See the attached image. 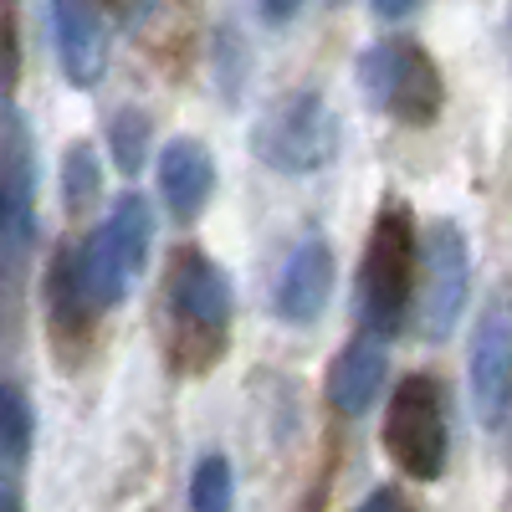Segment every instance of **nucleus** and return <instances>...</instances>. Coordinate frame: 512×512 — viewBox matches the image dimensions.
I'll list each match as a JSON object with an SVG mask.
<instances>
[{
    "instance_id": "obj_24",
    "label": "nucleus",
    "mask_w": 512,
    "mask_h": 512,
    "mask_svg": "<svg viewBox=\"0 0 512 512\" xmlns=\"http://www.w3.org/2000/svg\"><path fill=\"white\" fill-rule=\"evenodd\" d=\"M0 512H21V492L11 477H0Z\"/></svg>"
},
{
    "instance_id": "obj_10",
    "label": "nucleus",
    "mask_w": 512,
    "mask_h": 512,
    "mask_svg": "<svg viewBox=\"0 0 512 512\" xmlns=\"http://www.w3.org/2000/svg\"><path fill=\"white\" fill-rule=\"evenodd\" d=\"M52 41L57 67L72 88H93L108 62V31L98 16V0H52Z\"/></svg>"
},
{
    "instance_id": "obj_13",
    "label": "nucleus",
    "mask_w": 512,
    "mask_h": 512,
    "mask_svg": "<svg viewBox=\"0 0 512 512\" xmlns=\"http://www.w3.org/2000/svg\"><path fill=\"white\" fill-rule=\"evenodd\" d=\"M134 277H139V272H134V262L123 256V246H118V236H113L108 221L77 246V282H82V292H88L93 313L118 308L123 297H128V287H134Z\"/></svg>"
},
{
    "instance_id": "obj_1",
    "label": "nucleus",
    "mask_w": 512,
    "mask_h": 512,
    "mask_svg": "<svg viewBox=\"0 0 512 512\" xmlns=\"http://www.w3.org/2000/svg\"><path fill=\"white\" fill-rule=\"evenodd\" d=\"M251 149L277 175H313L338 154V118L323 93H282L251 128Z\"/></svg>"
},
{
    "instance_id": "obj_21",
    "label": "nucleus",
    "mask_w": 512,
    "mask_h": 512,
    "mask_svg": "<svg viewBox=\"0 0 512 512\" xmlns=\"http://www.w3.org/2000/svg\"><path fill=\"white\" fill-rule=\"evenodd\" d=\"M359 512H410V502L395 492V487H379V492H369L364 497V507Z\"/></svg>"
},
{
    "instance_id": "obj_15",
    "label": "nucleus",
    "mask_w": 512,
    "mask_h": 512,
    "mask_svg": "<svg viewBox=\"0 0 512 512\" xmlns=\"http://www.w3.org/2000/svg\"><path fill=\"white\" fill-rule=\"evenodd\" d=\"M108 226H113L123 256L134 262V272H144L149 267V246H154V210H149V200L134 195V190L118 195V205L108 210Z\"/></svg>"
},
{
    "instance_id": "obj_22",
    "label": "nucleus",
    "mask_w": 512,
    "mask_h": 512,
    "mask_svg": "<svg viewBox=\"0 0 512 512\" xmlns=\"http://www.w3.org/2000/svg\"><path fill=\"white\" fill-rule=\"evenodd\" d=\"M415 6H420V0H369V11H374L379 21H405Z\"/></svg>"
},
{
    "instance_id": "obj_14",
    "label": "nucleus",
    "mask_w": 512,
    "mask_h": 512,
    "mask_svg": "<svg viewBox=\"0 0 512 512\" xmlns=\"http://www.w3.org/2000/svg\"><path fill=\"white\" fill-rule=\"evenodd\" d=\"M47 303H52V323L57 333H88L93 323V303L77 282V251H57L52 256V272H47Z\"/></svg>"
},
{
    "instance_id": "obj_6",
    "label": "nucleus",
    "mask_w": 512,
    "mask_h": 512,
    "mask_svg": "<svg viewBox=\"0 0 512 512\" xmlns=\"http://www.w3.org/2000/svg\"><path fill=\"white\" fill-rule=\"evenodd\" d=\"M415 287H420V333L446 338L472 297V256L456 221H436L415 246Z\"/></svg>"
},
{
    "instance_id": "obj_7",
    "label": "nucleus",
    "mask_w": 512,
    "mask_h": 512,
    "mask_svg": "<svg viewBox=\"0 0 512 512\" xmlns=\"http://www.w3.org/2000/svg\"><path fill=\"white\" fill-rule=\"evenodd\" d=\"M31 231H36V169H31V144L11 123L6 149H0V287H11L31 256Z\"/></svg>"
},
{
    "instance_id": "obj_9",
    "label": "nucleus",
    "mask_w": 512,
    "mask_h": 512,
    "mask_svg": "<svg viewBox=\"0 0 512 512\" xmlns=\"http://www.w3.org/2000/svg\"><path fill=\"white\" fill-rule=\"evenodd\" d=\"M328 297H333V251H328L323 236H308V241H297L292 256L282 262V277L272 287V308H277L282 323L303 328L328 308Z\"/></svg>"
},
{
    "instance_id": "obj_20",
    "label": "nucleus",
    "mask_w": 512,
    "mask_h": 512,
    "mask_svg": "<svg viewBox=\"0 0 512 512\" xmlns=\"http://www.w3.org/2000/svg\"><path fill=\"white\" fill-rule=\"evenodd\" d=\"M16 77V36H11V16H0V93Z\"/></svg>"
},
{
    "instance_id": "obj_3",
    "label": "nucleus",
    "mask_w": 512,
    "mask_h": 512,
    "mask_svg": "<svg viewBox=\"0 0 512 512\" xmlns=\"http://www.w3.org/2000/svg\"><path fill=\"white\" fill-rule=\"evenodd\" d=\"M384 451L410 482H441L446 472V395L431 374H405L395 384V400L384 410Z\"/></svg>"
},
{
    "instance_id": "obj_2",
    "label": "nucleus",
    "mask_w": 512,
    "mask_h": 512,
    "mask_svg": "<svg viewBox=\"0 0 512 512\" xmlns=\"http://www.w3.org/2000/svg\"><path fill=\"white\" fill-rule=\"evenodd\" d=\"M169 318L180 328V354L185 364H210L226 349L231 333V287L221 267L205 251H175L169 262Z\"/></svg>"
},
{
    "instance_id": "obj_11",
    "label": "nucleus",
    "mask_w": 512,
    "mask_h": 512,
    "mask_svg": "<svg viewBox=\"0 0 512 512\" xmlns=\"http://www.w3.org/2000/svg\"><path fill=\"white\" fill-rule=\"evenodd\" d=\"M159 195L180 221H195L216 195V159L200 139H175L159 154Z\"/></svg>"
},
{
    "instance_id": "obj_19",
    "label": "nucleus",
    "mask_w": 512,
    "mask_h": 512,
    "mask_svg": "<svg viewBox=\"0 0 512 512\" xmlns=\"http://www.w3.org/2000/svg\"><path fill=\"white\" fill-rule=\"evenodd\" d=\"M62 200L67 210H88L98 200V154L88 144H72L62 159Z\"/></svg>"
},
{
    "instance_id": "obj_16",
    "label": "nucleus",
    "mask_w": 512,
    "mask_h": 512,
    "mask_svg": "<svg viewBox=\"0 0 512 512\" xmlns=\"http://www.w3.org/2000/svg\"><path fill=\"white\" fill-rule=\"evenodd\" d=\"M236 502V472L226 456H205L190 477V512H231Z\"/></svg>"
},
{
    "instance_id": "obj_8",
    "label": "nucleus",
    "mask_w": 512,
    "mask_h": 512,
    "mask_svg": "<svg viewBox=\"0 0 512 512\" xmlns=\"http://www.w3.org/2000/svg\"><path fill=\"white\" fill-rule=\"evenodd\" d=\"M466 379H472V410H477V420L487 425V431H502L507 410H512V323H507V297L502 292L477 318Z\"/></svg>"
},
{
    "instance_id": "obj_18",
    "label": "nucleus",
    "mask_w": 512,
    "mask_h": 512,
    "mask_svg": "<svg viewBox=\"0 0 512 512\" xmlns=\"http://www.w3.org/2000/svg\"><path fill=\"white\" fill-rule=\"evenodd\" d=\"M108 149H113V164L123 175L144 169V154H149V118L139 108H123L113 123H108Z\"/></svg>"
},
{
    "instance_id": "obj_4",
    "label": "nucleus",
    "mask_w": 512,
    "mask_h": 512,
    "mask_svg": "<svg viewBox=\"0 0 512 512\" xmlns=\"http://www.w3.org/2000/svg\"><path fill=\"white\" fill-rule=\"evenodd\" d=\"M410 292H415V226H410L405 205H384L374 231H369L364 282H359L369 338H384L400 328V318L410 308Z\"/></svg>"
},
{
    "instance_id": "obj_23",
    "label": "nucleus",
    "mask_w": 512,
    "mask_h": 512,
    "mask_svg": "<svg viewBox=\"0 0 512 512\" xmlns=\"http://www.w3.org/2000/svg\"><path fill=\"white\" fill-rule=\"evenodd\" d=\"M297 6H303V0H262V16L267 21H292Z\"/></svg>"
},
{
    "instance_id": "obj_17",
    "label": "nucleus",
    "mask_w": 512,
    "mask_h": 512,
    "mask_svg": "<svg viewBox=\"0 0 512 512\" xmlns=\"http://www.w3.org/2000/svg\"><path fill=\"white\" fill-rule=\"evenodd\" d=\"M31 456V405L21 390L0 384V461L21 466Z\"/></svg>"
},
{
    "instance_id": "obj_12",
    "label": "nucleus",
    "mask_w": 512,
    "mask_h": 512,
    "mask_svg": "<svg viewBox=\"0 0 512 512\" xmlns=\"http://www.w3.org/2000/svg\"><path fill=\"white\" fill-rule=\"evenodd\" d=\"M384 374H390V359H384V344L379 338H354V344L338 349L333 369H328V400L338 415H364L379 390H384Z\"/></svg>"
},
{
    "instance_id": "obj_5",
    "label": "nucleus",
    "mask_w": 512,
    "mask_h": 512,
    "mask_svg": "<svg viewBox=\"0 0 512 512\" xmlns=\"http://www.w3.org/2000/svg\"><path fill=\"white\" fill-rule=\"evenodd\" d=\"M364 93L379 113H390L400 123H431L441 113V72L415 41H379L359 62Z\"/></svg>"
}]
</instances>
